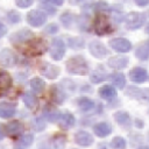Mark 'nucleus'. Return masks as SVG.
Wrapping results in <instances>:
<instances>
[{"label":"nucleus","instance_id":"nucleus-35","mask_svg":"<svg viewBox=\"0 0 149 149\" xmlns=\"http://www.w3.org/2000/svg\"><path fill=\"white\" fill-rule=\"evenodd\" d=\"M15 2H16V5H17L19 7H21V8H27V7H29L30 5H33L34 0H15Z\"/></svg>","mask_w":149,"mask_h":149},{"label":"nucleus","instance_id":"nucleus-5","mask_svg":"<svg viewBox=\"0 0 149 149\" xmlns=\"http://www.w3.org/2000/svg\"><path fill=\"white\" fill-rule=\"evenodd\" d=\"M45 21H47V15L41 10L34 9L27 14V22L31 27H41L45 23Z\"/></svg>","mask_w":149,"mask_h":149},{"label":"nucleus","instance_id":"nucleus-10","mask_svg":"<svg viewBox=\"0 0 149 149\" xmlns=\"http://www.w3.org/2000/svg\"><path fill=\"white\" fill-rule=\"evenodd\" d=\"M40 71L48 79H55L59 74V68L50 63H43L40 66Z\"/></svg>","mask_w":149,"mask_h":149},{"label":"nucleus","instance_id":"nucleus-18","mask_svg":"<svg viewBox=\"0 0 149 149\" xmlns=\"http://www.w3.org/2000/svg\"><path fill=\"white\" fill-rule=\"evenodd\" d=\"M128 64V58L123 56H114L108 59V66L113 69H123Z\"/></svg>","mask_w":149,"mask_h":149},{"label":"nucleus","instance_id":"nucleus-38","mask_svg":"<svg viewBox=\"0 0 149 149\" xmlns=\"http://www.w3.org/2000/svg\"><path fill=\"white\" fill-rule=\"evenodd\" d=\"M107 3L105 1H99L97 5H95V9L97 10H104V9H107Z\"/></svg>","mask_w":149,"mask_h":149},{"label":"nucleus","instance_id":"nucleus-12","mask_svg":"<svg viewBox=\"0 0 149 149\" xmlns=\"http://www.w3.org/2000/svg\"><path fill=\"white\" fill-rule=\"evenodd\" d=\"M129 78L135 83H144L148 79V72L143 68H134L129 72Z\"/></svg>","mask_w":149,"mask_h":149},{"label":"nucleus","instance_id":"nucleus-39","mask_svg":"<svg viewBox=\"0 0 149 149\" xmlns=\"http://www.w3.org/2000/svg\"><path fill=\"white\" fill-rule=\"evenodd\" d=\"M57 30H58V27H57L56 24H50V26H48L47 29H45V31H48L49 34H54V33H56Z\"/></svg>","mask_w":149,"mask_h":149},{"label":"nucleus","instance_id":"nucleus-2","mask_svg":"<svg viewBox=\"0 0 149 149\" xmlns=\"http://www.w3.org/2000/svg\"><path fill=\"white\" fill-rule=\"evenodd\" d=\"M93 27H94V31H95V34L99 35V36L109 34V33L112 31V26H111L108 19H107L105 15H102V14L97 15V17L94 19Z\"/></svg>","mask_w":149,"mask_h":149},{"label":"nucleus","instance_id":"nucleus-43","mask_svg":"<svg viewBox=\"0 0 149 149\" xmlns=\"http://www.w3.org/2000/svg\"><path fill=\"white\" fill-rule=\"evenodd\" d=\"M74 1L79 5H86V3H90L92 0H74Z\"/></svg>","mask_w":149,"mask_h":149},{"label":"nucleus","instance_id":"nucleus-27","mask_svg":"<svg viewBox=\"0 0 149 149\" xmlns=\"http://www.w3.org/2000/svg\"><path fill=\"white\" fill-rule=\"evenodd\" d=\"M114 118H115V121L119 123V125H121V126H127V125H129V121H130V119H129V114L127 113V112H125V111H119V112H116L115 114H114Z\"/></svg>","mask_w":149,"mask_h":149},{"label":"nucleus","instance_id":"nucleus-44","mask_svg":"<svg viewBox=\"0 0 149 149\" xmlns=\"http://www.w3.org/2000/svg\"><path fill=\"white\" fill-rule=\"evenodd\" d=\"M3 136H5V134H3V128H2V125L0 123V141L3 139Z\"/></svg>","mask_w":149,"mask_h":149},{"label":"nucleus","instance_id":"nucleus-17","mask_svg":"<svg viewBox=\"0 0 149 149\" xmlns=\"http://www.w3.org/2000/svg\"><path fill=\"white\" fill-rule=\"evenodd\" d=\"M93 132H94V134L98 135L99 137H105V136H107V135L111 134L112 127H111L107 122H99V123L94 125Z\"/></svg>","mask_w":149,"mask_h":149},{"label":"nucleus","instance_id":"nucleus-37","mask_svg":"<svg viewBox=\"0 0 149 149\" xmlns=\"http://www.w3.org/2000/svg\"><path fill=\"white\" fill-rule=\"evenodd\" d=\"M140 98H142L143 100H147V101H149V88H144V90H141V93H140Z\"/></svg>","mask_w":149,"mask_h":149},{"label":"nucleus","instance_id":"nucleus-1","mask_svg":"<svg viewBox=\"0 0 149 149\" xmlns=\"http://www.w3.org/2000/svg\"><path fill=\"white\" fill-rule=\"evenodd\" d=\"M66 70L72 74H86L88 72V65L83 56H73L66 62Z\"/></svg>","mask_w":149,"mask_h":149},{"label":"nucleus","instance_id":"nucleus-28","mask_svg":"<svg viewBox=\"0 0 149 149\" xmlns=\"http://www.w3.org/2000/svg\"><path fill=\"white\" fill-rule=\"evenodd\" d=\"M12 86V77L7 72L0 71V90H8Z\"/></svg>","mask_w":149,"mask_h":149},{"label":"nucleus","instance_id":"nucleus-16","mask_svg":"<svg viewBox=\"0 0 149 149\" xmlns=\"http://www.w3.org/2000/svg\"><path fill=\"white\" fill-rule=\"evenodd\" d=\"M15 114V105L12 102H0V116L3 119H8Z\"/></svg>","mask_w":149,"mask_h":149},{"label":"nucleus","instance_id":"nucleus-3","mask_svg":"<svg viewBox=\"0 0 149 149\" xmlns=\"http://www.w3.org/2000/svg\"><path fill=\"white\" fill-rule=\"evenodd\" d=\"M126 27L128 29H139L140 27L143 26L144 21H146V15L142 13H137V12H132L129 14H127L126 19Z\"/></svg>","mask_w":149,"mask_h":149},{"label":"nucleus","instance_id":"nucleus-33","mask_svg":"<svg viewBox=\"0 0 149 149\" xmlns=\"http://www.w3.org/2000/svg\"><path fill=\"white\" fill-rule=\"evenodd\" d=\"M33 125H34V129H35V130H37V132H41V130H43V129L45 128V122H44L41 118L35 119Z\"/></svg>","mask_w":149,"mask_h":149},{"label":"nucleus","instance_id":"nucleus-41","mask_svg":"<svg viewBox=\"0 0 149 149\" xmlns=\"http://www.w3.org/2000/svg\"><path fill=\"white\" fill-rule=\"evenodd\" d=\"M134 2L137 6H146V5L149 3V0H134Z\"/></svg>","mask_w":149,"mask_h":149},{"label":"nucleus","instance_id":"nucleus-21","mask_svg":"<svg viewBox=\"0 0 149 149\" xmlns=\"http://www.w3.org/2000/svg\"><path fill=\"white\" fill-rule=\"evenodd\" d=\"M43 115L50 122H55L61 116L58 109H56L55 107H51V106H45V108L43 109Z\"/></svg>","mask_w":149,"mask_h":149},{"label":"nucleus","instance_id":"nucleus-19","mask_svg":"<svg viewBox=\"0 0 149 149\" xmlns=\"http://www.w3.org/2000/svg\"><path fill=\"white\" fill-rule=\"evenodd\" d=\"M33 141H34V136L31 134L23 135L14 144V149H28L30 147V144L33 143Z\"/></svg>","mask_w":149,"mask_h":149},{"label":"nucleus","instance_id":"nucleus-30","mask_svg":"<svg viewBox=\"0 0 149 149\" xmlns=\"http://www.w3.org/2000/svg\"><path fill=\"white\" fill-rule=\"evenodd\" d=\"M78 106L81 111L87 112V111H91L94 107V102L88 98H80L78 100Z\"/></svg>","mask_w":149,"mask_h":149},{"label":"nucleus","instance_id":"nucleus-8","mask_svg":"<svg viewBox=\"0 0 149 149\" xmlns=\"http://www.w3.org/2000/svg\"><path fill=\"white\" fill-rule=\"evenodd\" d=\"M24 130V126L22 122L17 121V120H14V121H10L6 125V133L8 136L10 137H16L19 135H21Z\"/></svg>","mask_w":149,"mask_h":149},{"label":"nucleus","instance_id":"nucleus-13","mask_svg":"<svg viewBox=\"0 0 149 149\" xmlns=\"http://www.w3.org/2000/svg\"><path fill=\"white\" fill-rule=\"evenodd\" d=\"M58 123H59L61 128H63V129H70V128H72L74 126L76 120H74V116L70 112H65V113L61 114V116L58 119Z\"/></svg>","mask_w":149,"mask_h":149},{"label":"nucleus","instance_id":"nucleus-29","mask_svg":"<svg viewBox=\"0 0 149 149\" xmlns=\"http://www.w3.org/2000/svg\"><path fill=\"white\" fill-rule=\"evenodd\" d=\"M30 86H31V88H33L35 92L41 93V92H43V90L45 88V83H44L43 79H41V78H38V77H35V78H33V79L30 80Z\"/></svg>","mask_w":149,"mask_h":149},{"label":"nucleus","instance_id":"nucleus-14","mask_svg":"<svg viewBox=\"0 0 149 149\" xmlns=\"http://www.w3.org/2000/svg\"><path fill=\"white\" fill-rule=\"evenodd\" d=\"M0 64L3 66H13L15 64V56L9 49L0 51Z\"/></svg>","mask_w":149,"mask_h":149},{"label":"nucleus","instance_id":"nucleus-34","mask_svg":"<svg viewBox=\"0 0 149 149\" xmlns=\"http://www.w3.org/2000/svg\"><path fill=\"white\" fill-rule=\"evenodd\" d=\"M7 17H8V20H9L12 23H16V22H19V21L21 20L20 14H19V13H16L15 10H10V12L8 13Z\"/></svg>","mask_w":149,"mask_h":149},{"label":"nucleus","instance_id":"nucleus-20","mask_svg":"<svg viewBox=\"0 0 149 149\" xmlns=\"http://www.w3.org/2000/svg\"><path fill=\"white\" fill-rule=\"evenodd\" d=\"M99 95L106 100H112L116 97V90L111 85H105L99 88Z\"/></svg>","mask_w":149,"mask_h":149},{"label":"nucleus","instance_id":"nucleus-40","mask_svg":"<svg viewBox=\"0 0 149 149\" xmlns=\"http://www.w3.org/2000/svg\"><path fill=\"white\" fill-rule=\"evenodd\" d=\"M6 33H7V28H6V26H5L3 23L0 22V38H1L2 36H5Z\"/></svg>","mask_w":149,"mask_h":149},{"label":"nucleus","instance_id":"nucleus-23","mask_svg":"<svg viewBox=\"0 0 149 149\" xmlns=\"http://www.w3.org/2000/svg\"><path fill=\"white\" fill-rule=\"evenodd\" d=\"M50 95L52 98V100L56 102V104H62L64 100H65V94L64 92L56 85H52L51 86V91H50Z\"/></svg>","mask_w":149,"mask_h":149},{"label":"nucleus","instance_id":"nucleus-15","mask_svg":"<svg viewBox=\"0 0 149 149\" xmlns=\"http://www.w3.org/2000/svg\"><path fill=\"white\" fill-rule=\"evenodd\" d=\"M33 37V33L27 29H22L20 31H16L10 36V41L13 43H21V42H28L29 38Z\"/></svg>","mask_w":149,"mask_h":149},{"label":"nucleus","instance_id":"nucleus-7","mask_svg":"<svg viewBox=\"0 0 149 149\" xmlns=\"http://www.w3.org/2000/svg\"><path fill=\"white\" fill-rule=\"evenodd\" d=\"M109 45L112 49L119 51V52H127L132 49V43L122 37H118V38H112L109 41Z\"/></svg>","mask_w":149,"mask_h":149},{"label":"nucleus","instance_id":"nucleus-32","mask_svg":"<svg viewBox=\"0 0 149 149\" xmlns=\"http://www.w3.org/2000/svg\"><path fill=\"white\" fill-rule=\"evenodd\" d=\"M61 21L63 22V24H64L66 28H69V27H70V23L72 22V15H71L69 12H66V13H64V14L61 16Z\"/></svg>","mask_w":149,"mask_h":149},{"label":"nucleus","instance_id":"nucleus-26","mask_svg":"<svg viewBox=\"0 0 149 149\" xmlns=\"http://www.w3.org/2000/svg\"><path fill=\"white\" fill-rule=\"evenodd\" d=\"M109 79L113 83L114 86H116L118 88H123L125 84H126V79H125V76L120 72H115V73H112L109 76Z\"/></svg>","mask_w":149,"mask_h":149},{"label":"nucleus","instance_id":"nucleus-25","mask_svg":"<svg viewBox=\"0 0 149 149\" xmlns=\"http://www.w3.org/2000/svg\"><path fill=\"white\" fill-rule=\"evenodd\" d=\"M23 102L29 109H35L37 107V105H38L37 98L30 92H27V93L23 94Z\"/></svg>","mask_w":149,"mask_h":149},{"label":"nucleus","instance_id":"nucleus-46","mask_svg":"<svg viewBox=\"0 0 149 149\" xmlns=\"http://www.w3.org/2000/svg\"><path fill=\"white\" fill-rule=\"evenodd\" d=\"M40 1H42V2H50L51 0H40Z\"/></svg>","mask_w":149,"mask_h":149},{"label":"nucleus","instance_id":"nucleus-45","mask_svg":"<svg viewBox=\"0 0 149 149\" xmlns=\"http://www.w3.org/2000/svg\"><path fill=\"white\" fill-rule=\"evenodd\" d=\"M146 31H147V33H148V34H149V24H148V26H147V28H146Z\"/></svg>","mask_w":149,"mask_h":149},{"label":"nucleus","instance_id":"nucleus-22","mask_svg":"<svg viewBox=\"0 0 149 149\" xmlns=\"http://www.w3.org/2000/svg\"><path fill=\"white\" fill-rule=\"evenodd\" d=\"M135 56L140 59H148L149 58V41L140 44L135 49Z\"/></svg>","mask_w":149,"mask_h":149},{"label":"nucleus","instance_id":"nucleus-11","mask_svg":"<svg viewBox=\"0 0 149 149\" xmlns=\"http://www.w3.org/2000/svg\"><path fill=\"white\" fill-rule=\"evenodd\" d=\"M74 142L81 147H90L93 143V136L85 130H79L74 134Z\"/></svg>","mask_w":149,"mask_h":149},{"label":"nucleus","instance_id":"nucleus-31","mask_svg":"<svg viewBox=\"0 0 149 149\" xmlns=\"http://www.w3.org/2000/svg\"><path fill=\"white\" fill-rule=\"evenodd\" d=\"M111 146H112L113 149H123L126 147V141L121 136H116L112 140Z\"/></svg>","mask_w":149,"mask_h":149},{"label":"nucleus","instance_id":"nucleus-6","mask_svg":"<svg viewBox=\"0 0 149 149\" xmlns=\"http://www.w3.org/2000/svg\"><path fill=\"white\" fill-rule=\"evenodd\" d=\"M27 50L30 55H41L47 50V44L42 38H35L28 42Z\"/></svg>","mask_w":149,"mask_h":149},{"label":"nucleus","instance_id":"nucleus-36","mask_svg":"<svg viewBox=\"0 0 149 149\" xmlns=\"http://www.w3.org/2000/svg\"><path fill=\"white\" fill-rule=\"evenodd\" d=\"M105 78H106L105 74H98V73H94V74L91 76V80H92L93 83H100V81L105 80Z\"/></svg>","mask_w":149,"mask_h":149},{"label":"nucleus","instance_id":"nucleus-42","mask_svg":"<svg viewBox=\"0 0 149 149\" xmlns=\"http://www.w3.org/2000/svg\"><path fill=\"white\" fill-rule=\"evenodd\" d=\"M50 2L54 3V5H56V6H61V5H63L64 0H51Z\"/></svg>","mask_w":149,"mask_h":149},{"label":"nucleus","instance_id":"nucleus-9","mask_svg":"<svg viewBox=\"0 0 149 149\" xmlns=\"http://www.w3.org/2000/svg\"><path fill=\"white\" fill-rule=\"evenodd\" d=\"M88 49H90L91 55H93L97 58H104L105 56H107V52H108L106 47L99 41H92L88 44Z\"/></svg>","mask_w":149,"mask_h":149},{"label":"nucleus","instance_id":"nucleus-24","mask_svg":"<svg viewBox=\"0 0 149 149\" xmlns=\"http://www.w3.org/2000/svg\"><path fill=\"white\" fill-rule=\"evenodd\" d=\"M66 136L63 134H56L51 140V149H64Z\"/></svg>","mask_w":149,"mask_h":149},{"label":"nucleus","instance_id":"nucleus-4","mask_svg":"<svg viewBox=\"0 0 149 149\" xmlns=\"http://www.w3.org/2000/svg\"><path fill=\"white\" fill-rule=\"evenodd\" d=\"M65 54V43L62 38L57 37L51 41L50 44V56L55 61H61Z\"/></svg>","mask_w":149,"mask_h":149}]
</instances>
